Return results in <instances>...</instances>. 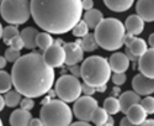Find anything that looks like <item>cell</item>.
Masks as SVG:
<instances>
[{"label": "cell", "mask_w": 154, "mask_h": 126, "mask_svg": "<svg viewBox=\"0 0 154 126\" xmlns=\"http://www.w3.org/2000/svg\"><path fill=\"white\" fill-rule=\"evenodd\" d=\"M125 114L127 115L128 120L132 122V125H140L147 119V112L144 111V109L142 106H140L139 103L130 106Z\"/></svg>", "instance_id": "obj_17"}, {"label": "cell", "mask_w": 154, "mask_h": 126, "mask_svg": "<svg viewBox=\"0 0 154 126\" xmlns=\"http://www.w3.org/2000/svg\"><path fill=\"white\" fill-rule=\"evenodd\" d=\"M126 80H127L126 73H115L112 75V82L115 83V85L121 87V85H123L126 83Z\"/></svg>", "instance_id": "obj_35"}, {"label": "cell", "mask_w": 154, "mask_h": 126, "mask_svg": "<svg viewBox=\"0 0 154 126\" xmlns=\"http://www.w3.org/2000/svg\"><path fill=\"white\" fill-rule=\"evenodd\" d=\"M144 20L139 17L138 15H131L128 16L125 22V29L126 33H130L132 36H138L143 32L144 30Z\"/></svg>", "instance_id": "obj_16"}, {"label": "cell", "mask_w": 154, "mask_h": 126, "mask_svg": "<svg viewBox=\"0 0 154 126\" xmlns=\"http://www.w3.org/2000/svg\"><path fill=\"white\" fill-rule=\"evenodd\" d=\"M21 94L15 89V90H9L5 93L4 100H5V105L9 108H16L20 102H21Z\"/></svg>", "instance_id": "obj_26"}, {"label": "cell", "mask_w": 154, "mask_h": 126, "mask_svg": "<svg viewBox=\"0 0 154 126\" xmlns=\"http://www.w3.org/2000/svg\"><path fill=\"white\" fill-rule=\"evenodd\" d=\"M40 119L46 126H67L72 124L73 112L66 102L51 99L42 104Z\"/></svg>", "instance_id": "obj_5"}, {"label": "cell", "mask_w": 154, "mask_h": 126, "mask_svg": "<svg viewBox=\"0 0 154 126\" xmlns=\"http://www.w3.org/2000/svg\"><path fill=\"white\" fill-rule=\"evenodd\" d=\"M107 116H109V114L105 111L104 108L96 106L95 110L93 111V114H91L90 121H93V124H95L97 126H102V125H105V121H106Z\"/></svg>", "instance_id": "obj_25"}, {"label": "cell", "mask_w": 154, "mask_h": 126, "mask_svg": "<svg viewBox=\"0 0 154 126\" xmlns=\"http://www.w3.org/2000/svg\"><path fill=\"white\" fill-rule=\"evenodd\" d=\"M6 65H8V61H6V58H5L4 56H0V69L5 68V67H6Z\"/></svg>", "instance_id": "obj_41"}, {"label": "cell", "mask_w": 154, "mask_h": 126, "mask_svg": "<svg viewBox=\"0 0 154 126\" xmlns=\"http://www.w3.org/2000/svg\"><path fill=\"white\" fill-rule=\"evenodd\" d=\"M140 125H142V126H153L154 125V120L153 119H146Z\"/></svg>", "instance_id": "obj_44"}, {"label": "cell", "mask_w": 154, "mask_h": 126, "mask_svg": "<svg viewBox=\"0 0 154 126\" xmlns=\"http://www.w3.org/2000/svg\"><path fill=\"white\" fill-rule=\"evenodd\" d=\"M120 125H121V126H132V122H131L130 120H128V118L126 116V118H123V119L121 120Z\"/></svg>", "instance_id": "obj_42"}, {"label": "cell", "mask_w": 154, "mask_h": 126, "mask_svg": "<svg viewBox=\"0 0 154 126\" xmlns=\"http://www.w3.org/2000/svg\"><path fill=\"white\" fill-rule=\"evenodd\" d=\"M140 106L144 109V111L147 112V115H152L154 112V98L150 95H146V98L139 102Z\"/></svg>", "instance_id": "obj_31"}, {"label": "cell", "mask_w": 154, "mask_h": 126, "mask_svg": "<svg viewBox=\"0 0 154 126\" xmlns=\"http://www.w3.org/2000/svg\"><path fill=\"white\" fill-rule=\"evenodd\" d=\"M56 94L66 103H73L82 95V83L72 74H62L56 83Z\"/></svg>", "instance_id": "obj_7"}, {"label": "cell", "mask_w": 154, "mask_h": 126, "mask_svg": "<svg viewBox=\"0 0 154 126\" xmlns=\"http://www.w3.org/2000/svg\"><path fill=\"white\" fill-rule=\"evenodd\" d=\"M148 45H149L150 47H153V46H154V33L149 35V39H148Z\"/></svg>", "instance_id": "obj_48"}, {"label": "cell", "mask_w": 154, "mask_h": 126, "mask_svg": "<svg viewBox=\"0 0 154 126\" xmlns=\"http://www.w3.org/2000/svg\"><path fill=\"white\" fill-rule=\"evenodd\" d=\"M104 109L109 115H115L120 112V102L116 96H110L105 99L104 102Z\"/></svg>", "instance_id": "obj_24"}, {"label": "cell", "mask_w": 154, "mask_h": 126, "mask_svg": "<svg viewBox=\"0 0 154 126\" xmlns=\"http://www.w3.org/2000/svg\"><path fill=\"white\" fill-rule=\"evenodd\" d=\"M19 33H20V31H19L16 25H9V26H6L5 29H3V36H2V39H3L4 43L9 46L10 40L12 39V37H15L16 35H19Z\"/></svg>", "instance_id": "obj_29"}, {"label": "cell", "mask_w": 154, "mask_h": 126, "mask_svg": "<svg viewBox=\"0 0 154 126\" xmlns=\"http://www.w3.org/2000/svg\"><path fill=\"white\" fill-rule=\"evenodd\" d=\"M21 53L19 49H15V48H12V47H9L6 51H5V58L8 62H11V63H14L15 61H17L20 58Z\"/></svg>", "instance_id": "obj_32"}, {"label": "cell", "mask_w": 154, "mask_h": 126, "mask_svg": "<svg viewBox=\"0 0 154 126\" xmlns=\"http://www.w3.org/2000/svg\"><path fill=\"white\" fill-rule=\"evenodd\" d=\"M106 88H107V85H106V84L100 85V87H97V88H96V92H99V93H104V92L106 90Z\"/></svg>", "instance_id": "obj_47"}, {"label": "cell", "mask_w": 154, "mask_h": 126, "mask_svg": "<svg viewBox=\"0 0 154 126\" xmlns=\"http://www.w3.org/2000/svg\"><path fill=\"white\" fill-rule=\"evenodd\" d=\"M132 88L138 95H150L154 92L153 78H149L144 74H137L132 79Z\"/></svg>", "instance_id": "obj_11"}, {"label": "cell", "mask_w": 154, "mask_h": 126, "mask_svg": "<svg viewBox=\"0 0 154 126\" xmlns=\"http://www.w3.org/2000/svg\"><path fill=\"white\" fill-rule=\"evenodd\" d=\"M70 67V73L72 75H74V77L79 78L80 77V67L78 65H74V66H69Z\"/></svg>", "instance_id": "obj_38"}, {"label": "cell", "mask_w": 154, "mask_h": 126, "mask_svg": "<svg viewBox=\"0 0 154 126\" xmlns=\"http://www.w3.org/2000/svg\"><path fill=\"white\" fill-rule=\"evenodd\" d=\"M104 19V16H102V12L97 9H90V10H86V12L84 14V21L86 22L88 27L89 29H95L97 26V24Z\"/></svg>", "instance_id": "obj_21"}, {"label": "cell", "mask_w": 154, "mask_h": 126, "mask_svg": "<svg viewBox=\"0 0 154 126\" xmlns=\"http://www.w3.org/2000/svg\"><path fill=\"white\" fill-rule=\"evenodd\" d=\"M4 106H5V100H4V98L2 95H0V111L4 109Z\"/></svg>", "instance_id": "obj_49"}, {"label": "cell", "mask_w": 154, "mask_h": 126, "mask_svg": "<svg viewBox=\"0 0 154 126\" xmlns=\"http://www.w3.org/2000/svg\"><path fill=\"white\" fill-rule=\"evenodd\" d=\"M11 80L15 89L23 96L40 98L52 89L54 71L45 62L41 53L20 56L11 68Z\"/></svg>", "instance_id": "obj_1"}, {"label": "cell", "mask_w": 154, "mask_h": 126, "mask_svg": "<svg viewBox=\"0 0 154 126\" xmlns=\"http://www.w3.org/2000/svg\"><path fill=\"white\" fill-rule=\"evenodd\" d=\"M2 36H3V25L0 24V40H2Z\"/></svg>", "instance_id": "obj_50"}, {"label": "cell", "mask_w": 154, "mask_h": 126, "mask_svg": "<svg viewBox=\"0 0 154 126\" xmlns=\"http://www.w3.org/2000/svg\"><path fill=\"white\" fill-rule=\"evenodd\" d=\"M82 39L83 40H80V46L83 48V51H85V52H93V51H95V49L99 47L97 42L95 40L94 33H89L88 32L85 36L82 37Z\"/></svg>", "instance_id": "obj_23"}, {"label": "cell", "mask_w": 154, "mask_h": 126, "mask_svg": "<svg viewBox=\"0 0 154 126\" xmlns=\"http://www.w3.org/2000/svg\"><path fill=\"white\" fill-rule=\"evenodd\" d=\"M12 87L11 74H9L5 71H0V94H4L9 92Z\"/></svg>", "instance_id": "obj_28"}, {"label": "cell", "mask_w": 154, "mask_h": 126, "mask_svg": "<svg viewBox=\"0 0 154 126\" xmlns=\"http://www.w3.org/2000/svg\"><path fill=\"white\" fill-rule=\"evenodd\" d=\"M70 31H72V33H73L75 37H83V36H85V35L89 32V27H88L86 22L80 19L78 22L74 25L73 29H72Z\"/></svg>", "instance_id": "obj_30"}, {"label": "cell", "mask_w": 154, "mask_h": 126, "mask_svg": "<svg viewBox=\"0 0 154 126\" xmlns=\"http://www.w3.org/2000/svg\"><path fill=\"white\" fill-rule=\"evenodd\" d=\"M53 43V37L49 35V32H38L37 33V37H36V46L40 47L41 49H45L48 48Z\"/></svg>", "instance_id": "obj_27"}, {"label": "cell", "mask_w": 154, "mask_h": 126, "mask_svg": "<svg viewBox=\"0 0 154 126\" xmlns=\"http://www.w3.org/2000/svg\"><path fill=\"white\" fill-rule=\"evenodd\" d=\"M134 0H104V4L112 11L123 12L132 8Z\"/></svg>", "instance_id": "obj_22"}, {"label": "cell", "mask_w": 154, "mask_h": 126, "mask_svg": "<svg viewBox=\"0 0 154 126\" xmlns=\"http://www.w3.org/2000/svg\"><path fill=\"white\" fill-rule=\"evenodd\" d=\"M113 124H115V120H113L112 115H109L107 119H106V121H105V125H107V126H113Z\"/></svg>", "instance_id": "obj_45"}, {"label": "cell", "mask_w": 154, "mask_h": 126, "mask_svg": "<svg viewBox=\"0 0 154 126\" xmlns=\"http://www.w3.org/2000/svg\"><path fill=\"white\" fill-rule=\"evenodd\" d=\"M63 43L64 42L62 40H57V41H53L52 45L45 49V53L42 55V57L49 67L59 68L64 65V61H66V51H64V48H63Z\"/></svg>", "instance_id": "obj_9"}, {"label": "cell", "mask_w": 154, "mask_h": 126, "mask_svg": "<svg viewBox=\"0 0 154 126\" xmlns=\"http://www.w3.org/2000/svg\"><path fill=\"white\" fill-rule=\"evenodd\" d=\"M94 36L99 47L106 51H117L125 45L126 29L119 19H102L95 27Z\"/></svg>", "instance_id": "obj_3"}, {"label": "cell", "mask_w": 154, "mask_h": 126, "mask_svg": "<svg viewBox=\"0 0 154 126\" xmlns=\"http://www.w3.org/2000/svg\"><path fill=\"white\" fill-rule=\"evenodd\" d=\"M31 119H32V115L29 110L17 109L14 112H11L9 122L11 126H27Z\"/></svg>", "instance_id": "obj_18"}, {"label": "cell", "mask_w": 154, "mask_h": 126, "mask_svg": "<svg viewBox=\"0 0 154 126\" xmlns=\"http://www.w3.org/2000/svg\"><path fill=\"white\" fill-rule=\"evenodd\" d=\"M63 48L66 51V61H64V63L67 66L78 65V63L83 61L84 51L80 46V40H78L76 42H64Z\"/></svg>", "instance_id": "obj_10"}, {"label": "cell", "mask_w": 154, "mask_h": 126, "mask_svg": "<svg viewBox=\"0 0 154 126\" xmlns=\"http://www.w3.org/2000/svg\"><path fill=\"white\" fill-rule=\"evenodd\" d=\"M125 55L127 56V58L128 59H130V61H137V58L138 57H136L131 51H130V49H128V48H126V52H125Z\"/></svg>", "instance_id": "obj_40"}, {"label": "cell", "mask_w": 154, "mask_h": 126, "mask_svg": "<svg viewBox=\"0 0 154 126\" xmlns=\"http://www.w3.org/2000/svg\"><path fill=\"white\" fill-rule=\"evenodd\" d=\"M130 59L127 56L122 52H116L112 53V56L109 59L110 68L113 73H125L128 68H130Z\"/></svg>", "instance_id": "obj_14"}, {"label": "cell", "mask_w": 154, "mask_h": 126, "mask_svg": "<svg viewBox=\"0 0 154 126\" xmlns=\"http://www.w3.org/2000/svg\"><path fill=\"white\" fill-rule=\"evenodd\" d=\"M73 125L74 126H89L90 124H89L88 121H85V120H79V121H76V122H73Z\"/></svg>", "instance_id": "obj_43"}, {"label": "cell", "mask_w": 154, "mask_h": 126, "mask_svg": "<svg viewBox=\"0 0 154 126\" xmlns=\"http://www.w3.org/2000/svg\"><path fill=\"white\" fill-rule=\"evenodd\" d=\"M125 45L130 51L136 56L139 57L142 56L147 49H148V43L139 37H133L130 33H126V39H125Z\"/></svg>", "instance_id": "obj_13"}, {"label": "cell", "mask_w": 154, "mask_h": 126, "mask_svg": "<svg viewBox=\"0 0 154 126\" xmlns=\"http://www.w3.org/2000/svg\"><path fill=\"white\" fill-rule=\"evenodd\" d=\"M138 69L139 72L147 75L149 78L154 77V49L153 47L148 48L147 51L138 57Z\"/></svg>", "instance_id": "obj_12"}, {"label": "cell", "mask_w": 154, "mask_h": 126, "mask_svg": "<svg viewBox=\"0 0 154 126\" xmlns=\"http://www.w3.org/2000/svg\"><path fill=\"white\" fill-rule=\"evenodd\" d=\"M136 11L139 17L147 22H153L154 20V0H138L136 5Z\"/></svg>", "instance_id": "obj_15"}, {"label": "cell", "mask_w": 154, "mask_h": 126, "mask_svg": "<svg viewBox=\"0 0 154 126\" xmlns=\"http://www.w3.org/2000/svg\"><path fill=\"white\" fill-rule=\"evenodd\" d=\"M29 125H31V126H43V122H42L41 119H31Z\"/></svg>", "instance_id": "obj_39"}, {"label": "cell", "mask_w": 154, "mask_h": 126, "mask_svg": "<svg viewBox=\"0 0 154 126\" xmlns=\"http://www.w3.org/2000/svg\"><path fill=\"white\" fill-rule=\"evenodd\" d=\"M80 77L84 83L95 88L107 84L111 78L109 61L101 56H91L86 58L80 66Z\"/></svg>", "instance_id": "obj_4"}, {"label": "cell", "mask_w": 154, "mask_h": 126, "mask_svg": "<svg viewBox=\"0 0 154 126\" xmlns=\"http://www.w3.org/2000/svg\"><path fill=\"white\" fill-rule=\"evenodd\" d=\"M99 106L97 100L93 98V95H85V96H79L75 100L74 106H73V112L74 116L79 120H85L90 121L91 114L95 110V108Z\"/></svg>", "instance_id": "obj_8"}, {"label": "cell", "mask_w": 154, "mask_h": 126, "mask_svg": "<svg viewBox=\"0 0 154 126\" xmlns=\"http://www.w3.org/2000/svg\"><path fill=\"white\" fill-rule=\"evenodd\" d=\"M31 15L38 27L56 35L69 32L82 19V0H31Z\"/></svg>", "instance_id": "obj_2"}, {"label": "cell", "mask_w": 154, "mask_h": 126, "mask_svg": "<svg viewBox=\"0 0 154 126\" xmlns=\"http://www.w3.org/2000/svg\"><path fill=\"white\" fill-rule=\"evenodd\" d=\"M38 31L35 27H25L21 32L20 36L23 41V47L27 49H35L36 46V37H37Z\"/></svg>", "instance_id": "obj_20"}, {"label": "cell", "mask_w": 154, "mask_h": 126, "mask_svg": "<svg viewBox=\"0 0 154 126\" xmlns=\"http://www.w3.org/2000/svg\"><path fill=\"white\" fill-rule=\"evenodd\" d=\"M82 93H84L85 95H93V94L96 93V88L89 85L86 83H83L82 84Z\"/></svg>", "instance_id": "obj_36"}, {"label": "cell", "mask_w": 154, "mask_h": 126, "mask_svg": "<svg viewBox=\"0 0 154 126\" xmlns=\"http://www.w3.org/2000/svg\"><path fill=\"white\" fill-rule=\"evenodd\" d=\"M21 105V109H25V110H29L31 111L35 106V102H33V98H29V96H25L23 99H21L20 104Z\"/></svg>", "instance_id": "obj_34"}, {"label": "cell", "mask_w": 154, "mask_h": 126, "mask_svg": "<svg viewBox=\"0 0 154 126\" xmlns=\"http://www.w3.org/2000/svg\"><path fill=\"white\" fill-rule=\"evenodd\" d=\"M119 102H120V111L126 112L127 109L132 106L133 104H137L140 102V95H138L134 90H127L119 95Z\"/></svg>", "instance_id": "obj_19"}, {"label": "cell", "mask_w": 154, "mask_h": 126, "mask_svg": "<svg viewBox=\"0 0 154 126\" xmlns=\"http://www.w3.org/2000/svg\"><path fill=\"white\" fill-rule=\"evenodd\" d=\"M0 15L10 25H22L31 16L30 0H2Z\"/></svg>", "instance_id": "obj_6"}, {"label": "cell", "mask_w": 154, "mask_h": 126, "mask_svg": "<svg viewBox=\"0 0 154 126\" xmlns=\"http://www.w3.org/2000/svg\"><path fill=\"white\" fill-rule=\"evenodd\" d=\"M3 125V121H2V119H0V126H2Z\"/></svg>", "instance_id": "obj_51"}, {"label": "cell", "mask_w": 154, "mask_h": 126, "mask_svg": "<svg viewBox=\"0 0 154 126\" xmlns=\"http://www.w3.org/2000/svg\"><path fill=\"white\" fill-rule=\"evenodd\" d=\"M120 93H121L120 87H119V85H116V87H115L113 89H112V95H113V96H119V95H120Z\"/></svg>", "instance_id": "obj_46"}, {"label": "cell", "mask_w": 154, "mask_h": 126, "mask_svg": "<svg viewBox=\"0 0 154 126\" xmlns=\"http://www.w3.org/2000/svg\"><path fill=\"white\" fill-rule=\"evenodd\" d=\"M9 46L12 47V48H15V49H19V51H21V49L23 48V41L21 39L20 33L16 35L15 37H12V39L10 40V42H9Z\"/></svg>", "instance_id": "obj_33"}, {"label": "cell", "mask_w": 154, "mask_h": 126, "mask_svg": "<svg viewBox=\"0 0 154 126\" xmlns=\"http://www.w3.org/2000/svg\"><path fill=\"white\" fill-rule=\"evenodd\" d=\"M0 2H2V0H0Z\"/></svg>", "instance_id": "obj_52"}, {"label": "cell", "mask_w": 154, "mask_h": 126, "mask_svg": "<svg viewBox=\"0 0 154 126\" xmlns=\"http://www.w3.org/2000/svg\"><path fill=\"white\" fill-rule=\"evenodd\" d=\"M82 8L84 10H90L94 8V0H82Z\"/></svg>", "instance_id": "obj_37"}]
</instances>
